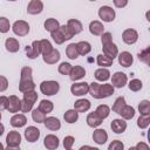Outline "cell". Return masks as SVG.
<instances>
[{
    "label": "cell",
    "instance_id": "obj_33",
    "mask_svg": "<svg viewBox=\"0 0 150 150\" xmlns=\"http://www.w3.org/2000/svg\"><path fill=\"white\" fill-rule=\"evenodd\" d=\"M63 118L67 123L71 124V123H75L77 120H79V112L75 110V109H69L64 112L63 115Z\"/></svg>",
    "mask_w": 150,
    "mask_h": 150
},
{
    "label": "cell",
    "instance_id": "obj_15",
    "mask_svg": "<svg viewBox=\"0 0 150 150\" xmlns=\"http://www.w3.org/2000/svg\"><path fill=\"white\" fill-rule=\"evenodd\" d=\"M93 141L98 145H103L108 141L107 131L104 129H95L93 132Z\"/></svg>",
    "mask_w": 150,
    "mask_h": 150
},
{
    "label": "cell",
    "instance_id": "obj_45",
    "mask_svg": "<svg viewBox=\"0 0 150 150\" xmlns=\"http://www.w3.org/2000/svg\"><path fill=\"white\" fill-rule=\"evenodd\" d=\"M50 36H52V39L54 40V42H55L56 45H62V43L66 41V39H64V36L62 35V33H61L60 29H57V30L50 33Z\"/></svg>",
    "mask_w": 150,
    "mask_h": 150
},
{
    "label": "cell",
    "instance_id": "obj_7",
    "mask_svg": "<svg viewBox=\"0 0 150 150\" xmlns=\"http://www.w3.org/2000/svg\"><path fill=\"white\" fill-rule=\"evenodd\" d=\"M128 82V76L122 71H116L111 76V84L114 88H123Z\"/></svg>",
    "mask_w": 150,
    "mask_h": 150
},
{
    "label": "cell",
    "instance_id": "obj_10",
    "mask_svg": "<svg viewBox=\"0 0 150 150\" xmlns=\"http://www.w3.org/2000/svg\"><path fill=\"white\" fill-rule=\"evenodd\" d=\"M25 138H26V141H28L30 143L36 142L40 138V130L33 125L26 128L25 129Z\"/></svg>",
    "mask_w": 150,
    "mask_h": 150
},
{
    "label": "cell",
    "instance_id": "obj_4",
    "mask_svg": "<svg viewBox=\"0 0 150 150\" xmlns=\"http://www.w3.org/2000/svg\"><path fill=\"white\" fill-rule=\"evenodd\" d=\"M98 16L104 22H111V21L115 20L116 13L112 9V7H110V6H102L98 9Z\"/></svg>",
    "mask_w": 150,
    "mask_h": 150
},
{
    "label": "cell",
    "instance_id": "obj_22",
    "mask_svg": "<svg viewBox=\"0 0 150 150\" xmlns=\"http://www.w3.org/2000/svg\"><path fill=\"white\" fill-rule=\"evenodd\" d=\"M67 26H68V28L70 29V32H71L74 35L81 33L82 29H83L82 22H81L80 20H77V19H69V20L67 21Z\"/></svg>",
    "mask_w": 150,
    "mask_h": 150
},
{
    "label": "cell",
    "instance_id": "obj_62",
    "mask_svg": "<svg viewBox=\"0 0 150 150\" xmlns=\"http://www.w3.org/2000/svg\"><path fill=\"white\" fill-rule=\"evenodd\" d=\"M7 1H16V0H7Z\"/></svg>",
    "mask_w": 150,
    "mask_h": 150
},
{
    "label": "cell",
    "instance_id": "obj_50",
    "mask_svg": "<svg viewBox=\"0 0 150 150\" xmlns=\"http://www.w3.org/2000/svg\"><path fill=\"white\" fill-rule=\"evenodd\" d=\"M59 29L61 30V33H62V35L64 36L66 41H67V40H70V39L74 36V34L70 32V29L68 28V26H67V25H62V26H60V28H59Z\"/></svg>",
    "mask_w": 150,
    "mask_h": 150
},
{
    "label": "cell",
    "instance_id": "obj_8",
    "mask_svg": "<svg viewBox=\"0 0 150 150\" xmlns=\"http://www.w3.org/2000/svg\"><path fill=\"white\" fill-rule=\"evenodd\" d=\"M26 55L28 59H36L38 56L41 55V49H40V41H33L30 46H27L25 48Z\"/></svg>",
    "mask_w": 150,
    "mask_h": 150
},
{
    "label": "cell",
    "instance_id": "obj_21",
    "mask_svg": "<svg viewBox=\"0 0 150 150\" xmlns=\"http://www.w3.org/2000/svg\"><path fill=\"white\" fill-rule=\"evenodd\" d=\"M90 107H91V103L87 98H80L74 103V109L77 112H86L90 109Z\"/></svg>",
    "mask_w": 150,
    "mask_h": 150
},
{
    "label": "cell",
    "instance_id": "obj_56",
    "mask_svg": "<svg viewBox=\"0 0 150 150\" xmlns=\"http://www.w3.org/2000/svg\"><path fill=\"white\" fill-rule=\"evenodd\" d=\"M7 105H8V97L1 95L0 96V110H7Z\"/></svg>",
    "mask_w": 150,
    "mask_h": 150
},
{
    "label": "cell",
    "instance_id": "obj_42",
    "mask_svg": "<svg viewBox=\"0 0 150 150\" xmlns=\"http://www.w3.org/2000/svg\"><path fill=\"white\" fill-rule=\"evenodd\" d=\"M150 124V115H141L137 120V127L139 129H146Z\"/></svg>",
    "mask_w": 150,
    "mask_h": 150
},
{
    "label": "cell",
    "instance_id": "obj_60",
    "mask_svg": "<svg viewBox=\"0 0 150 150\" xmlns=\"http://www.w3.org/2000/svg\"><path fill=\"white\" fill-rule=\"evenodd\" d=\"M4 148H5V146H4V145L0 143V150H4Z\"/></svg>",
    "mask_w": 150,
    "mask_h": 150
},
{
    "label": "cell",
    "instance_id": "obj_44",
    "mask_svg": "<svg viewBox=\"0 0 150 150\" xmlns=\"http://www.w3.org/2000/svg\"><path fill=\"white\" fill-rule=\"evenodd\" d=\"M128 87H129V89H130L131 91H139V90L142 89V87H143V83H142V81L138 80V79H132V80L129 82Z\"/></svg>",
    "mask_w": 150,
    "mask_h": 150
},
{
    "label": "cell",
    "instance_id": "obj_47",
    "mask_svg": "<svg viewBox=\"0 0 150 150\" xmlns=\"http://www.w3.org/2000/svg\"><path fill=\"white\" fill-rule=\"evenodd\" d=\"M22 100H25V101H27V102L34 104V103L38 101V93H35L34 90L23 93V98H22Z\"/></svg>",
    "mask_w": 150,
    "mask_h": 150
},
{
    "label": "cell",
    "instance_id": "obj_17",
    "mask_svg": "<svg viewBox=\"0 0 150 150\" xmlns=\"http://www.w3.org/2000/svg\"><path fill=\"white\" fill-rule=\"evenodd\" d=\"M117 57H118V63L124 68L130 67L134 62V57H132L131 53H129V52H122L117 55Z\"/></svg>",
    "mask_w": 150,
    "mask_h": 150
},
{
    "label": "cell",
    "instance_id": "obj_58",
    "mask_svg": "<svg viewBox=\"0 0 150 150\" xmlns=\"http://www.w3.org/2000/svg\"><path fill=\"white\" fill-rule=\"evenodd\" d=\"M135 149H144V150H148V149H149V145H148L146 143L139 142V143H137V144H136Z\"/></svg>",
    "mask_w": 150,
    "mask_h": 150
},
{
    "label": "cell",
    "instance_id": "obj_43",
    "mask_svg": "<svg viewBox=\"0 0 150 150\" xmlns=\"http://www.w3.org/2000/svg\"><path fill=\"white\" fill-rule=\"evenodd\" d=\"M100 83L97 82H91L89 84V90L88 93L94 97V98H100Z\"/></svg>",
    "mask_w": 150,
    "mask_h": 150
},
{
    "label": "cell",
    "instance_id": "obj_31",
    "mask_svg": "<svg viewBox=\"0 0 150 150\" xmlns=\"http://www.w3.org/2000/svg\"><path fill=\"white\" fill-rule=\"evenodd\" d=\"M135 112H136V111H135V108H132L131 105L125 104V105L122 108V110L120 111L118 115H121L123 120H131V118L135 116Z\"/></svg>",
    "mask_w": 150,
    "mask_h": 150
},
{
    "label": "cell",
    "instance_id": "obj_52",
    "mask_svg": "<svg viewBox=\"0 0 150 150\" xmlns=\"http://www.w3.org/2000/svg\"><path fill=\"white\" fill-rule=\"evenodd\" d=\"M108 149H109V150H123V149H124V144H123L121 141L115 139V141H112V142L109 144Z\"/></svg>",
    "mask_w": 150,
    "mask_h": 150
},
{
    "label": "cell",
    "instance_id": "obj_38",
    "mask_svg": "<svg viewBox=\"0 0 150 150\" xmlns=\"http://www.w3.org/2000/svg\"><path fill=\"white\" fill-rule=\"evenodd\" d=\"M40 49H41V55H46L53 49V46L49 40L42 39V40H40Z\"/></svg>",
    "mask_w": 150,
    "mask_h": 150
},
{
    "label": "cell",
    "instance_id": "obj_41",
    "mask_svg": "<svg viewBox=\"0 0 150 150\" xmlns=\"http://www.w3.org/2000/svg\"><path fill=\"white\" fill-rule=\"evenodd\" d=\"M138 111L141 115H150V102L148 100H143L138 104Z\"/></svg>",
    "mask_w": 150,
    "mask_h": 150
},
{
    "label": "cell",
    "instance_id": "obj_28",
    "mask_svg": "<svg viewBox=\"0 0 150 150\" xmlns=\"http://www.w3.org/2000/svg\"><path fill=\"white\" fill-rule=\"evenodd\" d=\"M43 26H45V29H46L47 32L53 33V32L57 30V29L60 28L61 25H60V22H59L56 19H54V18H49V19H47V20L45 21Z\"/></svg>",
    "mask_w": 150,
    "mask_h": 150
},
{
    "label": "cell",
    "instance_id": "obj_48",
    "mask_svg": "<svg viewBox=\"0 0 150 150\" xmlns=\"http://www.w3.org/2000/svg\"><path fill=\"white\" fill-rule=\"evenodd\" d=\"M11 28L9 20L5 16H0V33H7Z\"/></svg>",
    "mask_w": 150,
    "mask_h": 150
},
{
    "label": "cell",
    "instance_id": "obj_25",
    "mask_svg": "<svg viewBox=\"0 0 150 150\" xmlns=\"http://www.w3.org/2000/svg\"><path fill=\"white\" fill-rule=\"evenodd\" d=\"M94 76H95V79H96L97 81L105 82V81H108V80L110 79V71H109L107 68L101 67V68H98V69L95 70Z\"/></svg>",
    "mask_w": 150,
    "mask_h": 150
},
{
    "label": "cell",
    "instance_id": "obj_32",
    "mask_svg": "<svg viewBox=\"0 0 150 150\" xmlns=\"http://www.w3.org/2000/svg\"><path fill=\"white\" fill-rule=\"evenodd\" d=\"M39 110H41L43 114H49L53 111L54 109V104L52 101H48V100H41L40 103H39V107H38Z\"/></svg>",
    "mask_w": 150,
    "mask_h": 150
},
{
    "label": "cell",
    "instance_id": "obj_57",
    "mask_svg": "<svg viewBox=\"0 0 150 150\" xmlns=\"http://www.w3.org/2000/svg\"><path fill=\"white\" fill-rule=\"evenodd\" d=\"M128 1H129V0H112L115 7H117V8H123V7H125V6L128 5Z\"/></svg>",
    "mask_w": 150,
    "mask_h": 150
},
{
    "label": "cell",
    "instance_id": "obj_18",
    "mask_svg": "<svg viewBox=\"0 0 150 150\" xmlns=\"http://www.w3.org/2000/svg\"><path fill=\"white\" fill-rule=\"evenodd\" d=\"M45 127L48 129V130H52V131H57L60 128H61V122L59 118L54 117V116H49V117H46L45 121Z\"/></svg>",
    "mask_w": 150,
    "mask_h": 150
},
{
    "label": "cell",
    "instance_id": "obj_6",
    "mask_svg": "<svg viewBox=\"0 0 150 150\" xmlns=\"http://www.w3.org/2000/svg\"><path fill=\"white\" fill-rule=\"evenodd\" d=\"M88 90L89 84L87 82H76L70 87V91L74 96H84L86 94H88Z\"/></svg>",
    "mask_w": 150,
    "mask_h": 150
},
{
    "label": "cell",
    "instance_id": "obj_27",
    "mask_svg": "<svg viewBox=\"0 0 150 150\" xmlns=\"http://www.w3.org/2000/svg\"><path fill=\"white\" fill-rule=\"evenodd\" d=\"M5 47L9 53H16L20 48V43L14 38H7L5 41Z\"/></svg>",
    "mask_w": 150,
    "mask_h": 150
},
{
    "label": "cell",
    "instance_id": "obj_16",
    "mask_svg": "<svg viewBox=\"0 0 150 150\" xmlns=\"http://www.w3.org/2000/svg\"><path fill=\"white\" fill-rule=\"evenodd\" d=\"M61 55H60V52L55 48H53L48 54L46 55H42V59H43V62H46L47 64H55L59 60H60Z\"/></svg>",
    "mask_w": 150,
    "mask_h": 150
},
{
    "label": "cell",
    "instance_id": "obj_1",
    "mask_svg": "<svg viewBox=\"0 0 150 150\" xmlns=\"http://www.w3.org/2000/svg\"><path fill=\"white\" fill-rule=\"evenodd\" d=\"M59 90H60V84H59L57 81L49 80V81H42L40 83V91L43 95L53 96V95L57 94Z\"/></svg>",
    "mask_w": 150,
    "mask_h": 150
},
{
    "label": "cell",
    "instance_id": "obj_14",
    "mask_svg": "<svg viewBox=\"0 0 150 150\" xmlns=\"http://www.w3.org/2000/svg\"><path fill=\"white\" fill-rule=\"evenodd\" d=\"M84 75H86V69L82 66H73L70 71H69V77L74 82L83 79Z\"/></svg>",
    "mask_w": 150,
    "mask_h": 150
},
{
    "label": "cell",
    "instance_id": "obj_39",
    "mask_svg": "<svg viewBox=\"0 0 150 150\" xmlns=\"http://www.w3.org/2000/svg\"><path fill=\"white\" fill-rule=\"evenodd\" d=\"M32 118L35 123H43L45 118H46V114H43L41 110L36 109H32Z\"/></svg>",
    "mask_w": 150,
    "mask_h": 150
},
{
    "label": "cell",
    "instance_id": "obj_55",
    "mask_svg": "<svg viewBox=\"0 0 150 150\" xmlns=\"http://www.w3.org/2000/svg\"><path fill=\"white\" fill-rule=\"evenodd\" d=\"M7 88H8V80L5 76L0 75V93L5 91Z\"/></svg>",
    "mask_w": 150,
    "mask_h": 150
},
{
    "label": "cell",
    "instance_id": "obj_59",
    "mask_svg": "<svg viewBox=\"0 0 150 150\" xmlns=\"http://www.w3.org/2000/svg\"><path fill=\"white\" fill-rule=\"evenodd\" d=\"M4 132H5V127H4V124L0 122V136L4 135Z\"/></svg>",
    "mask_w": 150,
    "mask_h": 150
},
{
    "label": "cell",
    "instance_id": "obj_12",
    "mask_svg": "<svg viewBox=\"0 0 150 150\" xmlns=\"http://www.w3.org/2000/svg\"><path fill=\"white\" fill-rule=\"evenodd\" d=\"M110 128L115 134H123L127 129V122L123 118H115L111 121Z\"/></svg>",
    "mask_w": 150,
    "mask_h": 150
},
{
    "label": "cell",
    "instance_id": "obj_30",
    "mask_svg": "<svg viewBox=\"0 0 150 150\" xmlns=\"http://www.w3.org/2000/svg\"><path fill=\"white\" fill-rule=\"evenodd\" d=\"M36 87V84L34 83L33 80H28V81H20L19 83V90L23 94V93H27V91H32L34 90Z\"/></svg>",
    "mask_w": 150,
    "mask_h": 150
},
{
    "label": "cell",
    "instance_id": "obj_40",
    "mask_svg": "<svg viewBox=\"0 0 150 150\" xmlns=\"http://www.w3.org/2000/svg\"><path fill=\"white\" fill-rule=\"evenodd\" d=\"M33 70L30 67H23L20 71V81H28L33 80Z\"/></svg>",
    "mask_w": 150,
    "mask_h": 150
},
{
    "label": "cell",
    "instance_id": "obj_49",
    "mask_svg": "<svg viewBox=\"0 0 150 150\" xmlns=\"http://www.w3.org/2000/svg\"><path fill=\"white\" fill-rule=\"evenodd\" d=\"M71 67H73V66H71L70 63H68V62H62V63H60L57 70H59V73L62 74V75H69V71H70Z\"/></svg>",
    "mask_w": 150,
    "mask_h": 150
},
{
    "label": "cell",
    "instance_id": "obj_9",
    "mask_svg": "<svg viewBox=\"0 0 150 150\" xmlns=\"http://www.w3.org/2000/svg\"><path fill=\"white\" fill-rule=\"evenodd\" d=\"M7 110L12 114L19 112L21 110V100L15 96V95H11L8 97V105H7Z\"/></svg>",
    "mask_w": 150,
    "mask_h": 150
},
{
    "label": "cell",
    "instance_id": "obj_63",
    "mask_svg": "<svg viewBox=\"0 0 150 150\" xmlns=\"http://www.w3.org/2000/svg\"><path fill=\"white\" fill-rule=\"evenodd\" d=\"M89 1H96V0H89Z\"/></svg>",
    "mask_w": 150,
    "mask_h": 150
},
{
    "label": "cell",
    "instance_id": "obj_3",
    "mask_svg": "<svg viewBox=\"0 0 150 150\" xmlns=\"http://www.w3.org/2000/svg\"><path fill=\"white\" fill-rule=\"evenodd\" d=\"M6 144L8 149H18L21 144V135L15 130L9 131L6 136Z\"/></svg>",
    "mask_w": 150,
    "mask_h": 150
},
{
    "label": "cell",
    "instance_id": "obj_19",
    "mask_svg": "<svg viewBox=\"0 0 150 150\" xmlns=\"http://www.w3.org/2000/svg\"><path fill=\"white\" fill-rule=\"evenodd\" d=\"M59 144H60V141L57 138V136L53 135V134H49L45 137L43 139V145L48 149V150H54L56 148H59Z\"/></svg>",
    "mask_w": 150,
    "mask_h": 150
},
{
    "label": "cell",
    "instance_id": "obj_36",
    "mask_svg": "<svg viewBox=\"0 0 150 150\" xmlns=\"http://www.w3.org/2000/svg\"><path fill=\"white\" fill-rule=\"evenodd\" d=\"M66 55L68 59L70 60H75L79 57V53H77V48H76V43H69L66 48Z\"/></svg>",
    "mask_w": 150,
    "mask_h": 150
},
{
    "label": "cell",
    "instance_id": "obj_29",
    "mask_svg": "<svg viewBox=\"0 0 150 150\" xmlns=\"http://www.w3.org/2000/svg\"><path fill=\"white\" fill-rule=\"evenodd\" d=\"M76 48L79 55H87L91 50V45L88 41H80L76 43Z\"/></svg>",
    "mask_w": 150,
    "mask_h": 150
},
{
    "label": "cell",
    "instance_id": "obj_5",
    "mask_svg": "<svg viewBox=\"0 0 150 150\" xmlns=\"http://www.w3.org/2000/svg\"><path fill=\"white\" fill-rule=\"evenodd\" d=\"M122 40L127 45H134V43H136L137 40H138V33H137V30L136 29H132V28L124 29L123 33H122Z\"/></svg>",
    "mask_w": 150,
    "mask_h": 150
},
{
    "label": "cell",
    "instance_id": "obj_13",
    "mask_svg": "<svg viewBox=\"0 0 150 150\" xmlns=\"http://www.w3.org/2000/svg\"><path fill=\"white\" fill-rule=\"evenodd\" d=\"M43 9V4L41 0H30V2L27 6V13L30 15L40 14Z\"/></svg>",
    "mask_w": 150,
    "mask_h": 150
},
{
    "label": "cell",
    "instance_id": "obj_61",
    "mask_svg": "<svg viewBox=\"0 0 150 150\" xmlns=\"http://www.w3.org/2000/svg\"><path fill=\"white\" fill-rule=\"evenodd\" d=\"M0 120H1V110H0Z\"/></svg>",
    "mask_w": 150,
    "mask_h": 150
},
{
    "label": "cell",
    "instance_id": "obj_20",
    "mask_svg": "<svg viewBox=\"0 0 150 150\" xmlns=\"http://www.w3.org/2000/svg\"><path fill=\"white\" fill-rule=\"evenodd\" d=\"M11 125L13 128H22L27 123V117L23 114H14L11 117Z\"/></svg>",
    "mask_w": 150,
    "mask_h": 150
},
{
    "label": "cell",
    "instance_id": "obj_34",
    "mask_svg": "<svg viewBox=\"0 0 150 150\" xmlns=\"http://www.w3.org/2000/svg\"><path fill=\"white\" fill-rule=\"evenodd\" d=\"M96 62H97V64H98L100 67L107 68V67H110V66L112 64L114 60L110 59V57H108V56H105L104 54H100V55H97V57H96Z\"/></svg>",
    "mask_w": 150,
    "mask_h": 150
},
{
    "label": "cell",
    "instance_id": "obj_11",
    "mask_svg": "<svg viewBox=\"0 0 150 150\" xmlns=\"http://www.w3.org/2000/svg\"><path fill=\"white\" fill-rule=\"evenodd\" d=\"M103 47H102V50H103V54L105 55V56H108V57H110V59H115V57H117V55H118V48H117V46L111 41V42H109V43H105V45H102Z\"/></svg>",
    "mask_w": 150,
    "mask_h": 150
},
{
    "label": "cell",
    "instance_id": "obj_51",
    "mask_svg": "<svg viewBox=\"0 0 150 150\" xmlns=\"http://www.w3.org/2000/svg\"><path fill=\"white\" fill-rule=\"evenodd\" d=\"M74 142H75V138L73 136H66L63 138V146L66 150H70L74 145Z\"/></svg>",
    "mask_w": 150,
    "mask_h": 150
},
{
    "label": "cell",
    "instance_id": "obj_23",
    "mask_svg": "<svg viewBox=\"0 0 150 150\" xmlns=\"http://www.w3.org/2000/svg\"><path fill=\"white\" fill-rule=\"evenodd\" d=\"M89 32H90L93 35L98 36V35H101L102 33H104V27H103V25H102L101 21L94 20V21H91V22L89 23Z\"/></svg>",
    "mask_w": 150,
    "mask_h": 150
},
{
    "label": "cell",
    "instance_id": "obj_53",
    "mask_svg": "<svg viewBox=\"0 0 150 150\" xmlns=\"http://www.w3.org/2000/svg\"><path fill=\"white\" fill-rule=\"evenodd\" d=\"M33 103H29V102H27V101H25V100H21V111L22 112H28V111H30L32 109H33Z\"/></svg>",
    "mask_w": 150,
    "mask_h": 150
},
{
    "label": "cell",
    "instance_id": "obj_24",
    "mask_svg": "<svg viewBox=\"0 0 150 150\" xmlns=\"http://www.w3.org/2000/svg\"><path fill=\"white\" fill-rule=\"evenodd\" d=\"M86 122L90 128H97V127H100L102 124V120L98 117V115L95 111L88 114V116L86 118Z\"/></svg>",
    "mask_w": 150,
    "mask_h": 150
},
{
    "label": "cell",
    "instance_id": "obj_26",
    "mask_svg": "<svg viewBox=\"0 0 150 150\" xmlns=\"http://www.w3.org/2000/svg\"><path fill=\"white\" fill-rule=\"evenodd\" d=\"M114 86L110 83H104V84H100V98H105L109 97L114 94Z\"/></svg>",
    "mask_w": 150,
    "mask_h": 150
},
{
    "label": "cell",
    "instance_id": "obj_35",
    "mask_svg": "<svg viewBox=\"0 0 150 150\" xmlns=\"http://www.w3.org/2000/svg\"><path fill=\"white\" fill-rule=\"evenodd\" d=\"M95 112H96V114L98 115V117L103 121V120H105V118L109 116V114H110V108H109L107 104H100V105L96 108Z\"/></svg>",
    "mask_w": 150,
    "mask_h": 150
},
{
    "label": "cell",
    "instance_id": "obj_37",
    "mask_svg": "<svg viewBox=\"0 0 150 150\" xmlns=\"http://www.w3.org/2000/svg\"><path fill=\"white\" fill-rule=\"evenodd\" d=\"M125 104H127V103H125V98H124L123 96H120V97H117V98L115 100V102H114L111 109H112L114 112L120 114V111L122 110V108H123Z\"/></svg>",
    "mask_w": 150,
    "mask_h": 150
},
{
    "label": "cell",
    "instance_id": "obj_46",
    "mask_svg": "<svg viewBox=\"0 0 150 150\" xmlns=\"http://www.w3.org/2000/svg\"><path fill=\"white\" fill-rule=\"evenodd\" d=\"M138 59L142 62H144L145 64H149V62H150V48L148 47V48L143 49L141 53H138Z\"/></svg>",
    "mask_w": 150,
    "mask_h": 150
},
{
    "label": "cell",
    "instance_id": "obj_54",
    "mask_svg": "<svg viewBox=\"0 0 150 150\" xmlns=\"http://www.w3.org/2000/svg\"><path fill=\"white\" fill-rule=\"evenodd\" d=\"M111 41H112V35H111V33L107 32V33H102V34H101V42H102V45L109 43V42H111Z\"/></svg>",
    "mask_w": 150,
    "mask_h": 150
},
{
    "label": "cell",
    "instance_id": "obj_2",
    "mask_svg": "<svg viewBox=\"0 0 150 150\" xmlns=\"http://www.w3.org/2000/svg\"><path fill=\"white\" fill-rule=\"evenodd\" d=\"M29 29H30V27H29L28 22H26L25 20H16L12 26L13 33L18 36H26L29 33Z\"/></svg>",
    "mask_w": 150,
    "mask_h": 150
}]
</instances>
